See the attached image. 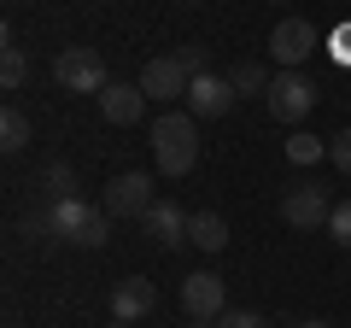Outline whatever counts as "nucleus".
<instances>
[{"label": "nucleus", "instance_id": "8", "mask_svg": "<svg viewBox=\"0 0 351 328\" xmlns=\"http://www.w3.org/2000/svg\"><path fill=\"white\" fill-rule=\"evenodd\" d=\"M106 211H112V217H147L152 211V176H147V170L117 176L112 188H106Z\"/></svg>", "mask_w": 351, "mask_h": 328}, {"label": "nucleus", "instance_id": "16", "mask_svg": "<svg viewBox=\"0 0 351 328\" xmlns=\"http://www.w3.org/2000/svg\"><path fill=\"white\" fill-rule=\"evenodd\" d=\"M24 76H29L24 47H18V41L6 36V53H0V89H24Z\"/></svg>", "mask_w": 351, "mask_h": 328}, {"label": "nucleus", "instance_id": "5", "mask_svg": "<svg viewBox=\"0 0 351 328\" xmlns=\"http://www.w3.org/2000/svg\"><path fill=\"white\" fill-rule=\"evenodd\" d=\"M182 311H188L193 323H217V316L228 311V288H223V276H211V270L188 276V281H182Z\"/></svg>", "mask_w": 351, "mask_h": 328}, {"label": "nucleus", "instance_id": "9", "mask_svg": "<svg viewBox=\"0 0 351 328\" xmlns=\"http://www.w3.org/2000/svg\"><path fill=\"white\" fill-rule=\"evenodd\" d=\"M188 106L193 117H223L228 106H234V82H228V76H217V71H205V76H193L188 82Z\"/></svg>", "mask_w": 351, "mask_h": 328}, {"label": "nucleus", "instance_id": "2", "mask_svg": "<svg viewBox=\"0 0 351 328\" xmlns=\"http://www.w3.org/2000/svg\"><path fill=\"white\" fill-rule=\"evenodd\" d=\"M47 217H53V235H59V240H76V246H106V211H94V205L76 200V194L53 200Z\"/></svg>", "mask_w": 351, "mask_h": 328}, {"label": "nucleus", "instance_id": "20", "mask_svg": "<svg viewBox=\"0 0 351 328\" xmlns=\"http://www.w3.org/2000/svg\"><path fill=\"white\" fill-rule=\"evenodd\" d=\"M41 182L53 188V200H64V194H71V164H64V159H53L47 170H41Z\"/></svg>", "mask_w": 351, "mask_h": 328}, {"label": "nucleus", "instance_id": "14", "mask_svg": "<svg viewBox=\"0 0 351 328\" xmlns=\"http://www.w3.org/2000/svg\"><path fill=\"white\" fill-rule=\"evenodd\" d=\"M188 240L199 246V253H223V246H228V223H223L217 211H199V217L188 223Z\"/></svg>", "mask_w": 351, "mask_h": 328}, {"label": "nucleus", "instance_id": "26", "mask_svg": "<svg viewBox=\"0 0 351 328\" xmlns=\"http://www.w3.org/2000/svg\"><path fill=\"white\" fill-rule=\"evenodd\" d=\"M299 328H334V323H299Z\"/></svg>", "mask_w": 351, "mask_h": 328}, {"label": "nucleus", "instance_id": "6", "mask_svg": "<svg viewBox=\"0 0 351 328\" xmlns=\"http://www.w3.org/2000/svg\"><path fill=\"white\" fill-rule=\"evenodd\" d=\"M188 65L176 59V53H164V59H147V71H141V89H147V100H188Z\"/></svg>", "mask_w": 351, "mask_h": 328}, {"label": "nucleus", "instance_id": "23", "mask_svg": "<svg viewBox=\"0 0 351 328\" xmlns=\"http://www.w3.org/2000/svg\"><path fill=\"white\" fill-rule=\"evenodd\" d=\"M24 235H29V240H59V235H53V217H47V211H36V217H29V223H24Z\"/></svg>", "mask_w": 351, "mask_h": 328}, {"label": "nucleus", "instance_id": "10", "mask_svg": "<svg viewBox=\"0 0 351 328\" xmlns=\"http://www.w3.org/2000/svg\"><path fill=\"white\" fill-rule=\"evenodd\" d=\"M100 112H106V124L135 129L141 117H147V89H141V82H106L100 89Z\"/></svg>", "mask_w": 351, "mask_h": 328}, {"label": "nucleus", "instance_id": "28", "mask_svg": "<svg viewBox=\"0 0 351 328\" xmlns=\"http://www.w3.org/2000/svg\"><path fill=\"white\" fill-rule=\"evenodd\" d=\"M182 6H199V0H182Z\"/></svg>", "mask_w": 351, "mask_h": 328}, {"label": "nucleus", "instance_id": "15", "mask_svg": "<svg viewBox=\"0 0 351 328\" xmlns=\"http://www.w3.org/2000/svg\"><path fill=\"white\" fill-rule=\"evenodd\" d=\"M0 147H6V152H24V147H29V117L18 112V106L0 112Z\"/></svg>", "mask_w": 351, "mask_h": 328}, {"label": "nucleus", "instance_id": "24", "mask_svg": "<svg viewBox=\"0 0 351 328\" xmlns=\"http://www.w3.org/2000/svg\"><path fill=\"white\" fill-rule=\"evenodd\" d=\"M328 159H334L339 170L351 176V129H346V135H334V147H328Z\"/></svg>", "mask_w": 351, "mask_h": 328}, {"label": "nucleus", "instance_id": "27", "mask_svg": "<svg viewBox=\"0 0 351 328\" xmlns=\"http://www.w3.org/2000/svg\"><path fill=\"white\" fill-rule=\"evenodd\" d=\"M112 328H129V323H117V316H112Z\"/></svg>", "mask_w": 351, "mask_h": 328}, {"label": "nucleus", "instance_id": "22", "mask_svg": "<svg viewBox=\"0 0 351 328\" xmlns=\"http://www.w3.org/2000/svg\"><path fill=\"white\" fill-rule=\"evenodd\" d=\"M217 323H223V328H269V323H263L258 311H223Z\"/></svg>", "mask_w": 351, "mask_h": 328}, {"label": "nucleus", "instance_id": "4", "mask_svg": "<svg viewBox=\"0 0 351 328\" xmlns=\"http://www.w3.org/2000/svg\"><path fill=\"white\" fill-rule=\"evenodd\" d=\"M269 117H281V124H299V117H311V106H316V82L311 76H299V71H281V76H269Z\"/></svg>", "mask_w": 351, "mask_h": 328}, {"label": "nucleus", "instance_id": "11", "mask_svg": "<svg viewBox=\"0 0 351 328\" xmlns=\"http://www.w3.org/2000/svg\"><path fill=\"white\" fill-rule=\"evenodd\" d=\"M281 217H287L293 229H328L334 205H328V194H322V188H293L287 200H281Z\"/></svg>", "mask_w": 351, "mask_h": 328}, {"label": "nucleus", "instance_id": "12", "mask_svg": "<svg viewBox=\"0 0 351 328\" xmlns=\"http://www.w3.org/2000/svg\"><path fill=\"white\" fill-rule=\"evenodd\" d=\"M188 223L193 217L182 211V205H170V200H152V211L141 217V229L152 235V246H182V240H188Z\"/></svg>", "mask_w": 351, "mask_h": 328}, {"label": "nucleus", "instance_id": "21", "mask_svg": "<svg viewBox=\"0 0 351 328\" xmlns=\"http://www.w3.org/2000/svg\"><path fill=\"white\" fill-rule=\"evenodd\" d=\"M176 59L188 65V76H205V71H211V53H205L199 41H188V47H176Z\"/></svg>", "mask_w": 351, "mask_h": 328}, {"label": "nucleus", "instance_id": "19", "mask_svg": "<svg viewBox=\"0 0 351 328\" xmlns=\"http://www.w3.org/2000/svg\"><path fill=\"white\" fill-rule=\"evenodd\" d=\"M328 235H334V246H351V200L334 205V217H328Z\"/></svg>", "mask_w": 351, "mask_h": 328}, {"label": "nucleus", "instance_id": "25", "mask_svg": "<svg viewBox=\"0 0 351 328\" xmlns=\"http://www.w3.org/2000/svg\"><path fill=\"white\" fill-rule=\"evenodd\" d=\"M188 328H223V323H188Z\"/></svg>", "mask_w": 351, "mask_h": 328}, {"label": "nucleus", "instance_id": "13", "mask_svg": "<svg viewBox=\"0 0 351 328\" xmlns=\"http://www.w3.org/2000/svg\"><path fill=\"white\" fill-rule=\"evenodd\" d=\"M152 305H158V288L141 281V276H129V281H117V288H112V316H117V323H141Z\"/></svg>", "mask_w": 351, "mask_h": 328}, {"label": "nucleus", "instance_id": "1", "mask_svg": "<svg viewBox=\"0 0 351 328\" xmlns=\"http://www.w3.org/2000/svg\"><path fill=\"white\" fill-rule=\"evenodd\" d=\"M152 159H158L164 176H188L193 164H199V117L188 106L152 117Z\"/></svg>", "mask_w": 351, "mask_h": 328}, {"label": "nucleus", "instance_id": "18", "mask_svg": "<svg viewBox=\"0 0 351 328\" xmlns=\"http://www.w3.org/2000/svg\"><path fill=\"white\" fill-rule=\"evenodd\" d=\"M287 159L293 164H316V159H322V141H316V135H287Z\"/></svg>", "mask_w": 351, "mask_h": 328}, {"label": "nucleus", "instance_id": "3", "mask_svg": "<svg viewBox=\"0 0 351 328\" xmlns=\"http://www.w3.org/2000/svg\"><path fill=\"white\" fill-rule=\"evenodd\" d=\"M53 76H59L64 94H100L106 89V59H100V47H64L53 59Z\"/></svg>", "mask_w": 351, "mask_h": 328}, {"label": "nucleus", "instance_id": "7", "mask_svg": "<svg viewBox=\"0 0 351 328\" xmlns=\"http://www.w3.org/2000/svg\"><path fill=\"white\" fill-rule=\"evenodd\" d=\"M269 53H276L287 71H299V65L316 53V24H304V18H281V24L269 30Z\"/></svg>", "mask_w": 351, "mask_h": 328}, {"label": "nucleus", "instance_id": "17", "mask_svg": "<svg viewBox=\"0 0 351 328\" xmlns=\"http://www.w3.org/2000/svg\"><path fill=\"white\" fill-rule=\"evenodd\" d=\"M228 82H234V94H269V76H263V65H234V76H228Z\"/></svg>", "mask_w": 351, "mask_h": 328}]
</instances>
